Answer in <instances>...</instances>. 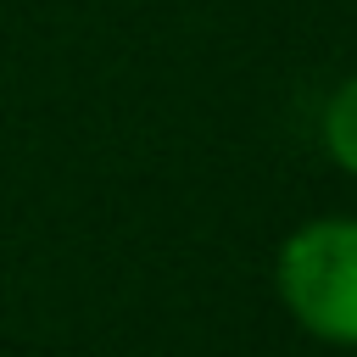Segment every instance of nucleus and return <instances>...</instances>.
<instances>
[{
	"mask_svg": "<svg viewBox=\"0 0 357 357\" xmlns=\"http://www.w3.org/2000/svg\"><path fill=\"white\" fill-rule=\"evenodd\" d=\"M284 312L324 346H357V218H307L273 251Z\"/></svg>",
	"mask_w": 357,
	"mask_h": 357,
	"instance_id": "obj_1",
	"label": "nucleus"
},
{
	"mask_svg": "<svg viewBox=\"0 0 357 357\" xmlns=\"http://www.w3.org/2000/svg\"><path fill=\"white\" fill-rule=\"evenodd\" d=\"M318 139H324L329 162L357 178V73H346V78L329 89V100H324V112H318Z\"/></svg>",
	"mask_w": 357,
	"mask_h": 357,
	"instance_id": "obj_2",
	"label": "nucleus"
}]
</instances>
